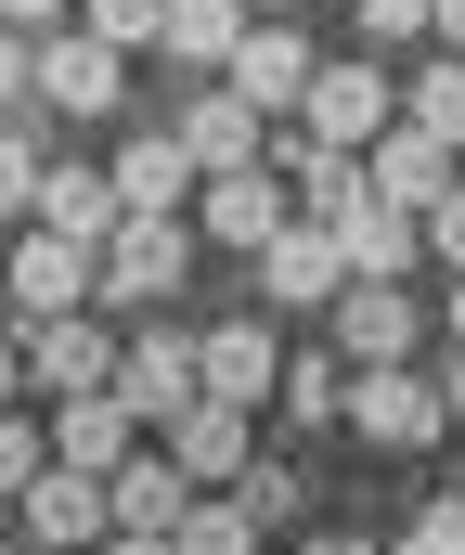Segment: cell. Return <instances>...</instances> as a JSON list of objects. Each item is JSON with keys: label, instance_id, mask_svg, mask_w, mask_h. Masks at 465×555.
I'll return each mask as SVG.
<instances>
[{"label": "cell", "instance_id": "cell-36", "mask_svg": "<svg viewBox=\"0 0 465 555\" xmlns=\"http://www.w3.org/2000/svg\"><path fill=\"white\" fill-rule=\"evenodd\" d=\"M310 555H375V543H362V530H323V543H310Z\"/></svg>", "mask_w": 465, "mask_h": 555}, {"label": "cell", "instance_id": "cell-11", "mask_svg": "<svg viewBox=\"0 0 465 555\" xmlns=\"http://www.w3.org/2000/svg\"><path fill=\"white\" fill-rule=\"evenodd\" d=\"M336 284H349V259H336V233L298 207V220L259 246V297H272V310H336Z\"/></svg>", "mask_w": 465, "mask_h": 555}, {"label": "cell", "instance_id": "cell-20", "mask_svg": "<svg viewBox=\"0 0 465 555\" xmlns=\"http://www.w3.org/2000/svg\"><path fill=\"white\" fill-rule=\"evenodd\" d=\"M207 336V388L220 401H259V388H285V349H272V323H194Z\"/></svg>", "mask_w": 465, "mask_h": 555}, {"label": "cell", "instance_id": "cell-1", "mask_svg": "<svg viewBox=\"0 0 465 555\" xmlns=\"http://www.w3.org/2000/svg\"><path fill=\"white\" fill-rule=\"evenodd\" d=\"M181 272H194V220H181V207H130V220L104 233V297H91V310H155Z\"/></svg>", "mask_w": 465, "mask_h": 555}, {"label": "cell", "instance_id": "cell-10", "mask_svg": "<svg viewBox=\"0 0 465 555\" xmlns=\"http://www.w3.org/2000/svg\"><path fill=\"white\" fill-rule=\"evenodd\" d=\"M13 349H26V375H39V388H117V336H104L91 310H26V336H13Z\"/></svg>", "mask_w": 465, "mask_h": 555}, {"label": "cell", "instance_id": "cell-40", "mask_svg": "<svg viewBox=\"0 0 465 555\" xmlns=\"http://www.w3.org/2000/svg\"><path fill=\"white\" fill-rule=\"evenodd\" d=\"M0 555H39V543H0Z\"/></svg>", "mask_w": 465, "mask_h": 555}, {"label": "cell", "instance_id": "cell-18", "mask_svg": "<svg viewBox=\"0 0 465 555\" xmlns=\"http://www.w3.org/2000/svg\"><path fill=\"white\" fill-rule=\"evenodd\" d=\"M26 220H52V233L104 246V233L130 220V194H117V168H39V207H26Z\"/></svg>", "mask_w": 465, "mask_h": 555}, {"label": "cell", "instance_id": "cell-8", "mask_svg": "<svg viewBox=\"0 0 465 555\" xmlns=\"http://www.w3.org/2000/svg\"><path fill=\"white\" fill-rule=\"evenodd\" d=\"M362 181H375L388 207H414V220H427V207H440V194H453V181H465V142L414 130V117H388V130L362 142Z\"/></svg>", "mask_w": 465, "mask_h": 555}, {"label": "cell", "instance_id": "cell-22", "mask_svg": "<svg viewBox=\"0 0 465 555\" xmlns=\"http://www.w3.org/2000/svg\"><path fill=\"white\" fill-rule=\"evenodd\" d=\"M181 555H259V504H246V491H194Z\"/></svg>", "mask_w": 465, "mask_h": 555}, {"label": "cell", "instance_id": "cell-19", "mask_svg": "<svg viewBox=\"0 0 465 555\" xmlns=\"http://www.w3.org/2000/svg\"><path fill=\"white\" fill-rule=\"evenodd\" d=\"M194 181H207V168H194L181 130H130L117 142V194H130V207H194Z\"/></svg>", "mask_w": 465, "mask_h": 555}, {"label": "cell", "instance_id": "cell-26", "mask_svg": "<svg viewBox=\"0 0 465 555\" xmlns=\"http://www.w3.org/2000/svg\"><path fill=\"white\" fill-rule=\"evenodd\" d=\"M233 491H246L259 517H298V504H310V478H298V465H272V452H246V478H233Z\"/></svg>", "mask_w": 465, "mask_h": 555}, {"label": "cell", "instance_id": "cell-21", "mask_svg": "<svg viewBox=\"0 0 465 555\" xmlns=\"http://www.w3.org/2000/svg\"><path fill=\"white\" fill-rule=\"evenodd\" d=\"M233 39H246V0H168V26H155V52H181V65H233Z\"/></svg>", "mask_w": 465, "mask_h": 555}, {"label": "cell", "instance_id": "cell-5", "mask_svg": "<svg viewBox=\"0 0 465 555\" xmlns=\"http://www.w3.org/2000/svg\"><path fill=\"white\" fill-rule=\"evenodd\" d=\"M13 517H26V543H39V555H104V530H117V504H104L91 465H39V478L13 491Z\"/></svg>", "mask_w": 465, "mask_h": 555}, {"label": "cell", "instance_id": "cell-7", "mask_svg": "<svg viewBox=\"0 0 465 555\" xmlns=\"http://www.w3.org/2000/svg\"><path fill=\"white\" fill-rule=\"evenodd\" d=\"M155 439L181 452V478H194V491H233V478H246V452H259V401H220V388H207V401H181Z\"/></svg>", "mask_w": 465, "mask_h": 555}, {"label": "cell", "instance_id": "cell-34", "mask_svg": "<svg viewBox=\"0 0 465 555\" xmlns=\"http://www.w3.org/2000/svg\"><path fill=\"white\" fill-rule=\"evenodd\" d=\"M427 26H440V39H453V52H465V0H427Z\"/></svg>", "mask_w": 465, "mask_h": 555}, {"label": "cell", "instance_id": "cell-28", "mask_svg": "<svg viewBox=\"0 0 465 555\" xmlns=\"http://www.w3.org/2000/svg\"><path fill=\"white\" fill-rule=\"evenodd\" d=\"M401 555H465V491H440V504H414V530H401Z\"/></svg>", "mask_w": 465, "mask_h": 555}, {"label": "cell", "instance_id": "cell-23", "mask_svg": "<svg viewBox=\"0 0 465 555\" xmlns=\"http://www.w3.org/2000/svg\"><path fill=\"white\" fill-rule=\"evenodd\" d=\"M401 117H414V130H440V142H465V52H453V65H427V78L401 91Z\"/></svg>", "mask_w": 465, "mask_h": 555}, {"label": "cell", "instance_id": "cell-2", "mask_svg": "<svg viewBox=\"0 0 465 555\" xmlns=\"http://www.w3.org/2000/svg\"><path fill=\"white\" fill-rule=\"evenodd\" d=\"M336 426H362V452H427V439L453 426V401H440L414 362H362L349 401H336Z\"/></svg>", "mask_w": 465, "mask_h": 555}, {"label": "cell", "instance_id": "cell-9", "mask_svg": "<svg viewBox=\"0 0 465 555\" xmlns=\"http://www.w3.org/2000/svg\"><path fill=\"white\" fill-rule=\"evenodd\" d=\"M298 117H310V130H323V142H336V155H362V142H375V130H388V117H401V91L375 78V52H362V65H310Z\"/></svg>", "mask_w": 465, "mask_h": 555}, {"label": "cell", "instance_id": "cell-16", "mask_svg": "<svg viewBox=\"0 0 465 555\" xmlns=\"http://www.w3.org/2000/svg\"><path fill=\"white\" fill-rule=\"evenodd\" d=\"M104 504H117V530H181V517H194V478H181L168 439H143V452L104 478Z\"/></svg>", "mask_w": 465, "mask_h": 555}, {"label": "cell", "instance_id": "cell-32", "mask_svg": "<svg viewBox=\"0 0 465 555\" xmlns=\"http://www.w3.org/2000/svg\"><path fill=\"white\" fill-rule=\"evenodd\" d=\"M65 13H78V0H0V26H39V39H52Z\"/></svg>", "mask_w": 465, "mask_h": 555}, {"label": "cell", "instance_id": "cell-33", "mask_svg": "<svg viewBox=\"0 0 465 555\" xmlns=\"http://www.w3.org/2000/svg\"><path fill=\"white\" fill-rule=\"evenodd\" d=\"M104 555H181V530H104Z\"/></svg>", "mask_w": 465, "mask_h": 555}, {"label": "cell", "instance_id": "cell-4", "mask_svg": "<svg viewBox=\"0 0 465 555\" xmlns=\"http://www.w3.org/2000/svg\"><path fill=\"white\" fill-rule=\"evenodd\" d=\"M285 220H298V194H285V168H272V155H259V168H207V181H194V233H207V246H246V259H259Z\"/></svg>", "mask_w": 465, "mask_h": 555}, {"label": "cell", "instance_id": "cell-13", "mask_svg": "<svg viewBox=\"0 0 465 555\" xmlns=\"http://www.w3.org/2000/svg\"><path fill=\"white\" fill-rule=\"evenodd\" d=\"M336 349L349 362H414V297L388 272H349L336 284Z\"/></svg>", "mask_w": 465, "mask_h": 555}, {"label": "cell", "instance_id": "cell-24", "mask_svg": "<svg viewBox=\"0 0 465 555\" xmlns=\"http://www.w3.org/2000/svg\"><path fill=\"white\" fill-rule=\"evenodd\" d=\"M39 465H52V426H39V414H13V401H0V504H13V491H26Z\"/></svg>", "mask_w": 465, "mask_h": 555}, {"label": "cell", "instance_id": "cell-39", "mask_svg": "<svg viewBox=\"0 0 465 555\" xmlns=\"http://www.w3.org/2000/svg\"><path fill=\"white\" fill-rule=\"evenodd\" d=\"M0 65H13V26H0Z\"/></svg>", "mask_w": 465, "mask_h": 555}, {"label": "cell", "instance_id": "cell-14", "mask_svg": "<svg viewBox=\"0 0 465 555\" xmlns=\"http://www.w3.org/2000/svg\"><path fill=\"white\" fill-rule=\"evenodd\" d=\"M220 78H233L259 117H298V91H310V39H298V26H259V13H246V39H233V65H220Z\"/></svg>", "mask_w": 465, "mask_h": 555}, {"label": "cell", "instance_id": "cell-12", "mask_svg": "<svg viewBox=\"0 0 465 555\" xmlns=\"http://www.w3.org/2000/svg\"><path fill=\"white\" fill-rule=\"evenodd\" d=\"M143 452V414L117 401V388H65V414H52V465H91V478H117Z\"/></svg>", "mask_w": 465, "mask_h": 555}, {"label": "cell", "instance_id": "cell-38", "mask_svg": "<svg viewBox=\"0 0 465 555\" xmlns=\"http://www.w3.org/2000/svg\"><path fill=\"white\" fill-rule=\"evenodd\" d=\"M453 349H465V272H453Z\"/></svg>", "mask_w": 465, "mask_h": 555}, {"label": "cell", "instance_id": "cell-3", "mask_svg": "<svg viewBox=\"0 0 465 555\" xmlns=\"http://www.w3.org/2000/svg\"><path fill=\"white\" fill-rule=\"evenodd\" d=\"M0 284H13V310H91V297H104V246L26 220V233L0 246Z\"/></svg>", "mask_w": 465, "mask_h": 555}, {"label": "cell", "instance_id": "cell-31", "mask_svg": "<svg viewBox=\"0 0 465 555\" xmlns=\"http://www.w3.org/2000/svg\"><path fill=\"white\" fill-rule=\"evenodd\" d=\"M427 246H440V259H453V272H465V181H453V194H440V207H427Z\"/></svg>", "mask_w": 465, "mask_h": 555}, {"label": "cell", "instance_id": "cell-35", "mask_svg": "<svg viewBox=\"0 0 465 555\" xmlns=\"http://www.w3.org/2000/svg\"><path fill=\"white\" fill-rule=\"evenodd\" d=\"M13 388H26V349H13V336H0V401H13Z\"/></svg>", "mask_w": 465, "mask_h": 555}, {"label": "cell", "instance_id": "cell-29", "mask_svg": "<svg viewBox=\"0 0 465 555\" xmlns=\"http://www.w3.org/2000/svg\"><path fill=\"white\" fill-rule=\"evenodd\" d=\"M349 13H362V52H375V39H414V26H427V0H349Z\"/></svg>", "mask_w": 465, "mask_h": 555}, {"label": "cell", "instance_id": "cell-30", "mask_svg": "<svg viewBox=\"0 0 465 555\" xmlns=\"http://www.w3.org/2000/svg\"><path fill=\"white\" fill-rule=\"evenodd\" d=\"M0 207H39V155H26L13 130H0Z\"/></svg>", "mask_w": 465, "mask_h": 555}, {"label": "cell", "instance_id": "cell-27", "mask_svg": "<svg viewBox=\"0 0 465 555\" xmlns=\"http://www.w3.org/2000/svg\"><path fill=\"white\" fill-rule=\"evenodd\" d=\"M78 26L130 52V39H155V26H168V0H78Z\"/></svg>", "mask_w": 465, "mask_h": 555}, {"label": "cell", "instance_id": "cell-17", "mask_svg": "<svg viewBox=\"0 0 465 555\" xmlns=\"http://www.w3.org/2000/svg\"><path fill=\"white\" fill-rule=\"evenodd\" d=\"M181 142H194V168H259V142H272V117L220 78V91H194L181 104Z\"/></svg>", "mask_w": 465, "mask_h": 555}, {"label": "cell", "instance_id": "cell-25", "mask_svg": "<svg viewBox=\"0 0 465 555\" xmlns=\"http://www.w3.org/2000/svg\"><path fill=\"white\" fill-rule=\"evenodd\" d=\"M336 401H349L336 362H285V414H298V426H336Z\"/></svg>", "mask_w": 465, "mask_h": 555}, {"label": "cell", "instance_id": "cell-15", "mask_svg": "<svg viewBox=\"0 0 465 555\" xmlns=\"http://www.w3.org/2000/svg\"><path fill=\"white\" fill-rule=\"evenodd\" d=\"M39 91H52L65 117H117V39L52 26V39H39Z\"/></svg>", "mask_w": 465, "mask_h": 555}, {"label": "cell", "instance_id": "cell-37", "mask_svg": "<svg viewBox=\"0 0 465 555\" xmlns=\"http://www.w3.org/2000/svg\"><path fill=\"white\" fill-rule=\"evenodd\" d=\"M440 401H453V414H465V349H453V375H440Z\"/></svg>", "mask_w": 465, "mask_h": 555}, {"label": "cell", "instance_id": "cell-41", "mask_svg": "<svg viewBox=\"0 0 465 555\" xmlns=\"http://www.w3.org/2000/svg\"><path fill=\"white\" fill-rule=\"evenodd\" d=\"M259 13H285V0H259Z\"/></svg>", "mask_w": 465, "mask_h": 555}, {"label": "cell", "instance_id": "cell-6", "mask_svg": "<svg viewBox=\"0 0 465 555\" xmlns=\"http://www.w3.org/2000/svg\"><path fill=\"white\" fill-rule=\"evenodd\" d=\"M117 401H130L143 426H168L181 401H207V336H194V323H155V336H130V349H117Z\"/></svg>", "mask_w": 465, "mask_h": 555}]
</instances>
